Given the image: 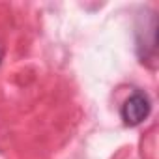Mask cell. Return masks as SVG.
<instances>
[{
  "instance_id": "6da1fadb",
  "label": "cell",
  "mask_w": 159,
  "mask_h": 159,
  "mask_svg": "<svg viewBox=\"0 0 159 159\" xmlns=\"http://www.w3.org/2000/svg\"><path fill=\"white\" fill-rule=\"evenodd\" d=\"M150 111H152L150 98L142 92H133L122 105V120L125 125L135 127L148 118Z\"/></svg>"
},
{
  "instance_id": "7a4b0ae2",
  "label": "cell",
  "mask_w": 159,
  "mask_h": 159,
  "mask_svg": "<svg viewBox=\"0 0 159 159\" xmlns=\"http://www.w3.org/2000/svg\"><path fill=\"white\" fill-rule=\"evenodd\" d=\"M0 60H2V54H0Z\"/></svg>"
}]
</instances>
